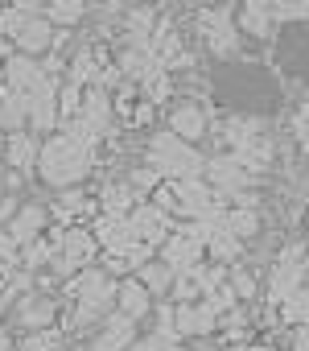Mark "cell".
I'll return each mask as SVG.
<instances>
[{"label": "cell", "instance_id": "cell-1", "mask_svg": "<svg viewBox=\"0 0 309 351\" xmlns=\"http://www.w3.org/2000/svg\"><path fill=\"white\" fill-rule=\"evenodd\" d=\"M87 165H91V153L75 136H54L42 149V173H46V182H54V186L79 182L83 173H87Z\"/></svg>", "mask_w": 309, "mask_h": 351}, {"label": "cell", "instance_id": "cell-2", "mask_svg": "<svg viewBox=\"0 0 309 351\" xmlns=\"http://www.w3.org/2000/svg\"><path fill=\"white\" fill-rule=\"evenodd\" d=\"M152 169L178 173V178H194V173L202 169V157L194 149H186L178 136H157L152 141Z\"/></svg>", "mask_w": 309, "mask_h": 351}, {"label": "cell", "instance_id": "cell-3", "mask_svg": "<svg viewBox=\"0 0 309 351\" xmlns=\"http://www.w3.org/2000/svg\"><path fill=\"white\" fill-rule=\"evenodd\" d=\"M13 38H17V46H21L25 54H42V50H50V46L58 42V38H54V25H50L46 17H25Z\"/></svg>", "mask_w": 309, "mask_h": 351}, {"label": "cell", "instance_id": "cell-4", "mask_svg": "<svg viewBox=\"0 0 309 351\" xmlns=\"http://www.w3.org/2000/svg\"><path fill=\"white\" fill-rule=\"evenodd\" d=\"M202 128H206V116H202L194 104H186V108L174 112V132H178V136L194 141V136H202Z\"/></svg>", "mask_w": 309, "mask_h": 351}, {"label": "cell", "instance_id": "cell-5", "mask_svg": "<svg viewBox=\"0 0 309 351\" xmlns=\"http://www.w3.org/2000/svg\"><path fill=\"white\" fill-rule=\"evenodd\" d=\"M42 219H46V215H42L38 207H25V211L13 219V240H21V244H25V240H33V232L42 228Z\"/></svg>", "mask_w": 309, "mask_h": 351}, {"label": "cell", "instance_id": "cell-6", "mask_svg": "<svg viewBox=\"0 0 309 351\" xmlns=\"http://www.w3.org/2000/svg\"><path fill=\"white\" fill-rule=\"evenodd\" d=\"M79 17H83V0H54L50 5V21H58V25H70Z\"/></svg>", "mask_w": 309, "mask_h": 351}, {"label": "cell", "instance_id": "cell-7", "mask_svg": "<svg viewBox=\"0 0 309 351\" xmlns=\"http://www.w3.org/2000/svg\"><path fill=\"white\" fill-rule=\"evenodd\" d=\"M128 335H132L128 318H124V322H111V326H107V335H103L95 347H99V351H116V347H124V343H128Z\"/></svg>", "mask_w": 309, "mask_h": 351}, {"label": "cell", "instance_id": "cell-8", "mask_svg": "<svg viewBox=\"0 0 309 351\" xmlns=\"http://www.w3.org/2000/svg\"><path fill=\"white\" fill-rule=\"evenodd\" d=\"M9 161L21 165V169H29V161H33V141H29V136H13V145H9Z\"/></svg>", "mask_w": 309, "mask_h": 351}, {"label": "cell", "instance_id": "cell-9", "mask_svg": "<svg viewBox=\"0 0 309 351\" xmlns=\"http://www.w3.org/2000/svg\"><path fill=\"white\" fill-rule=\"evenodd\" d=\"M120 306H124L128 318H136V314L144 310V289H140V285H124V289H120Z\"/></svg>", "mask_w": 309, "mask_h": 351}, {"label": "cell", "instance_id": "cell-10", "mask_svg": "<svg viewBox=\"0 0 309 351\" xmlns=\"http://www.w3.org/2000/svg\"><path fill=\"white\" fill-rule=\"evenodd\" d=\"M50 314H54V306H50V302H33V306H25V310H21V318H25V322H46Z\"/></svg>", "mask_w": 309, "mask_h": 351}, {"label": "cell", "instance_id": "cell-11", "mask_svg": "<svg viewBox=\"0 0 309 351\" xmlns=\"http://www.w3.org/2000/svg\"><path fill=\"white\" fill-rule=\"evenodd\" d=\"M5 215H13V199H0V219Z\"/></svg>", "mask_w": 309, "mask_h": 351}, {"label": "cell", "instance_id": "cell-12", "mask_svg": "<svg viewBox=\"0 0 309 351\" xmlns=\"http://www.w3.org/2000/svg\"><path fill=\"white\" fill-rule=\"evenodd\" d=\"M33 5H38V0H17V9H25V13H29Z\"/></svg>", "mask_w": 309, "mask_h": 351}, {"label": "cell", "instance_id": "cell-13", "mask_svg": "<svg viewBox=\"0 0 309 351\" xmlns=\"http://www.w3.org/2000/svg\"><path fill=\"white\" fill-rule=\"evenodd\" d=\"M0 351H9V339H5V335H0Z\"/></svg>", "mask_w": 309, "mask_h": 351}, {"label": "cell", "instance_id": "cell-14", "mask_svg": "<svg viewBox=\"0 0 309 351\" xmlns=\"http://www.w3.org/2000/svg\"><path fill=\"white\" fill-rule=\"evenodd\" d=\"M0 54H5V42H0Z\"/></svg>", "mask_w": 309, "mask_h": 351}, {"label": "cell", "instance_id": "cell-15", "mask_svg": "<svg viewBox=\"0 0 309 351\" xmlns=\"http://www.w3.org/2000/svg\"><path fill=\"white\" fill-rule=\"evenodd\" d=\"M0 124H5V112H0Z\"/></svg>", "mask_w": 309, "mask_h": 351}]
</instances>
